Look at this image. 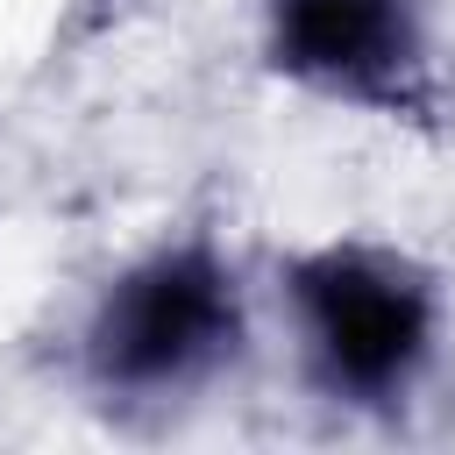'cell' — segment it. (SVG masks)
Masks as SVG:
<instances>
[{"label":"cell","mask_w":455,"mask_h":455,"mask_svg":"<svg viewBox=\"0 0 455 455\" xmlns=\"http://www.w3.org/2000/svg\"><path fill=\"white\" fill-rule=\"evenodd\" d=\"M242 334L235 277L213 249H156L128 277L107 284L85 327V363L107 391H171L220 363Z\"/></svg>","instance_id":"cell-1"},{"label":"cell","mask_w":455,"mask_h":455,"mask_svg":"<svg viewBox=\"0 0 455 455\" xmlns=\"http://www.w3.org/2000/svg\"><path fill=\"white\" fill-rule=\"evenodd\" d=\"M313 363L348 398H391L434 348V291L377 249H320L291 263Z\"/></svg>","instance_id":"cell-2"},{"label":"cell","mask_w":455,"mask_h":455,"mask_svg":"<svg viewBox=\"0 0 455 455\" xmlns=\"http://www.w3.org/2000/svg\"><path fill=\"white\" fill-rule=\"evenodd\" d=\"M270 64L313 92L412 107L427 78L412 0H270Z\"/></svg>","instance_id":"cell-3"}]
</instances>
